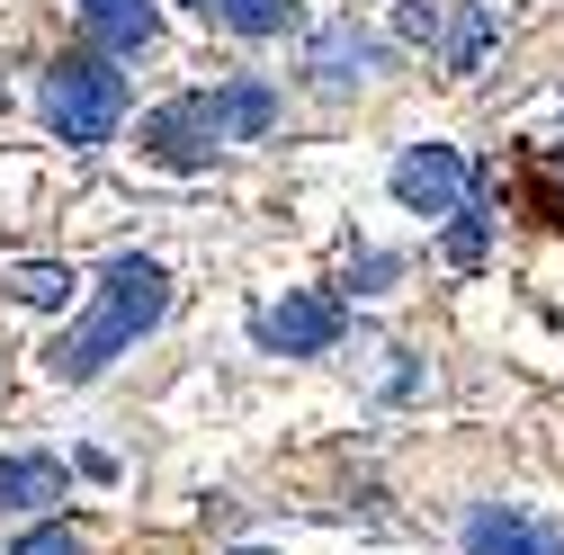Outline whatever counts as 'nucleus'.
<instances>
[{"label":"nucleus","instance_id":"f257e3e1","mask_svg":"<svg viewBox=\"0 0 564 555\" xmlns=\"http://www.w3.org/2000/svg\"><path fill=\"white\" fill-rule=\"evenodd\" d=\"M162 314H171V269L144 260V251H117V260L99 269V287H90L82 323L45 350V377H54V385H99V377H108Z\"/></svg>","mask_w":564,"mask_h":555},{"label":"nucleus","instance_id":"f03ea898","mask_svg":"<svg viewBox=\"0 0 564 555\" xmlns=\"http://www.w3.org/2000/svg\"><path fill=\"white\" fill-rule=\"evenodd\" d=\"M36 117H45L54 144H73V153L117 144V126H126V73H117V54H63V63H45Z\"/></svg>","mask_w":564,"mask_h":555},{"label":"nucleus","instance_id":"7ed1b4c3","mask_svg":"<svg viewBox=\"0 0 564 555\" xmlns=\"http://www.w3.org/2000/svg\"><path fill=\"white\" fill-rule=\"evenodd\" d=\"M340 331H349V296H332V287H296L251 314V340L269 359H323V350H340Z\"/></svg>","mask_w":564,"mask_h":555},{"label":"nucleus","instance_id":"20e7f679","mask_svg":"<svg viewBox=\"0 0 564 555\" xmlns=\"http://www.w3.org/2000/svg\"><path fill=\"white\" fill-rule=\"evenodd\" d=\"M386 179L403 197V216H457V206L475 197V162L457 144H412V153H394Z\"/></svg>","mask_w":564,"mask_h":555},{"label":"nucleus","instance_id":"39448f33","mask_svg":"<svg viewBox=\"0 0 564 555\" xmlns=\"http://www.w3.org/2000/svg\"><path fill=\"white\" fill-rule=\"evenodd\" d=\"M134 144H144V162H162V171H216L225 134H216V117H206V90H188V99H162Z\"/></svg>","mask_w":564,"mask_h":555},{"label":"nucleus","instance_id":"423d86ee","mask_svg":"<svg viewBox=\"0 0 564 555\" xmlns=\"http://www.w3.org/2000/svg\"><path fill=\"white\" fill-rule=\"evenodd\" d=\"M368 73H386V36H368L359 19H332V28L305 36V81L349 90V81H368Z\"/></svg>","mask_w":564,"mask_h":555},{"label":"nucleus","instance_id":"0eeeda50","mask_svg":"<svg viewBox=\"0 0 564 555\" xmlns=\"http://www.w3.org/2000/svg\"><path fill=\"white\" fill-rule=\"evenodd\" d=\"M466 555H564V529L520 511V502H475L466 511Z\"/></svg>","mask_w":564,"mask_h":555},{"label":"nucleus","instance_id":"6e6552de","mask_svg":"<svg viewBox=\"0 0 564 555\" xmlns=\"http://www.w3.org/2000/svg\"><path fill=\"white\" fill-rule=\"evenodd\" d=\"M206 117H216L225 144H269L288 108H278V90H269L260 73H242V81H216V90H206Z\"/></svg>","mask_w":564,"mask_h":555},{"label":"nucleus","instance_id":"1a4fd4ad","mask_svg":"<svg viewBox=\"0 0 564 555\" xmlns=\"http://www.w3.org/2000/svg\"><path fill=\"white\" fill-rule=\"evenodd\" d=\"M63 493H73L63 457H36V448H10V457H0V511H10V520H28V511H54Z\"/></svg>","mask_w":564,"mask_h":555},{"label":"nucleus","instance_id":"9d476101","mask_svg":"<svg viewBox=\"0 0 564 555\" xmlns=\"http://www.w3.org/2000/svg\"><path fill=\"white\" fill-rule=\"evenodd\" d=\"M82 28H90V54H153L162 10L153 0H82Z\"/></svg>","mask_w":564,"mask_h":555},{"label":"nucleus","instance_id":"9b49d317","mask_svg":"<svg viewBox=\"0 0 564 555\" xmlns=\"http://www.w3.org/2000/svg\"><path fill=\"white\" fill-rule=\"evenodd\" d=\"M180 10H197L206 28H234V36L269 45V36H288L305 19V0H180Z\"/></svg>","mask_w":564,"mask_h":555},{"label":"nucleus","instance_id":"f8f14e48","mask_svg":"<svg viewBox=\"0 0 564 555\" xmlns=\"http://www.w3.org/2000/svg\"><path fill=\"white\" fill-rule=\"evenodd\" d=\"M0 287H10L19 305H73V269H63V260H28V269L0 278Z\"/></svg>","mask_w":564,"mask_h":555},{"label":"nucleus","instance_id":"ddd939ff","mask_svg":"<svg viewBox=\"0 0 564 555\" xmlns=\"http://www.w3.org/2000/svg\"><path fill=\"white\" fill-rule=\"evenodd\" d=\"M440 225H448V260H457V269H475V260L492 251V216H484V188H475V197L457 206V216H440Z\"/></svg>","mask_w":564,"mask_h":555},{"label":"nucleus","instance_id":"4468645a","mask_svg":"<svg viewBox=\"0 0 564 555\" xmlns=\"http://www.w3.org/2000/svg\"><path fill=\"white\" fill-rule=\"evenodd\" d=\"M440 36H448V73H475L484 45H492V10L475 0V10H457V28H440Z\"/></svg>","mask_w":564,"mask_h":555},{"label":"nucleus","instance_id":"2eb2a0df","mask_svg":"<svg viewBox=\"0 0 564 555\" xmlns=\"http://www.w3.org/2000/svg\"><path fill=\"white\" fill-rule=\"evenodd\" d=\"M10 555H82V529L73 520H36V529L10 537Z\"/></svg>","mask_w":564,"mask_h":555},{"label":"nucleus","instance_id":"dca6fc26","mask_svg":"<svg viewBox=\"0 0 564 555\" xmlns=\"http://www.w3.org/2000/svg\"><path fill=\"white\" fill-rule=\"evenodd\" d=\"M440 28H448L440 0H403V10H394V36H403V45H440Z\"/></svg>","mask_w":564,"mask_h":555},{"label":"nucleus","instance_id":"f3484780","mask_svg":"<svg viewBox=\"0 0 564 555\" xmlns=\"http://www.w3.org/2000/svg\"><path fill=\"white\" fill-rule=\"evenodd\" d=\"M386 278H403V260H394V251H359V269H349V287H359V296H377Z\"/></svg>","mask_w":564,"mask_h":555},{"label":"nucleus","instance_id":"a211bd4d","mask_svg":"<svg viewBox=\"0 0 564 555\" xmlns=\"http://www.w3.org/2000/svg\"><path fill=\"white\" fill-rule=\"evenodd\" d=\"M555 171H564V144H555Z\"/></svg>","mask_w":564,"mask_h":555}]
</instances>
